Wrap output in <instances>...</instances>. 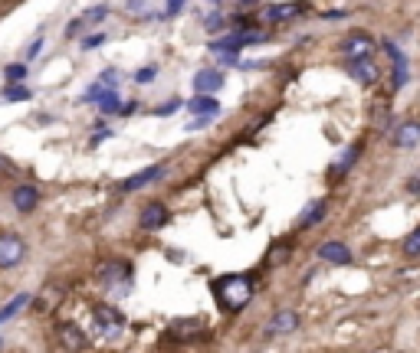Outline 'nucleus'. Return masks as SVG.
<instances>
[{
    "instance_id": "nucleus-1",
    "label": "nucleus",
    "mask_w": 420,
    "mask_h": 353,
    "mask_svg": "<svg viewBox=\"0 0 420 353\" xmlns=\"http://www.w3.org/2000/svg\"><path fill=\"white\" fill-rule=\"evenodd\" d=\"M253 278L249 275H223V278H217L214 281V298H217V304H220L223 311H230V314H237V311H243L249 304V298H253Z\"/></svg>"
},
{
    "instance_id": "nucleus-2",
    "label": "nucleus",
    "mask_w": 420,
    "mask_h": 353,
    "mask_svg": "<svg viewBox=\"0 0 420 353\" xmlns=\"http://www.w3.org/2000/svg\"><path fill=\"white\" fill-rule=\"evenodd\" d=\"M92 318H95V334L102 337H119L122 327H125V318H122V311H115V308H109V304H99V308H92Z\"/></svg>"
},
{
    "instance_id": "nucleus-3",
    "label": "nucleus",
    "mask_w": 420,
    "mask_h": 353,
    "mask_svg": "<svg viewBox=\"0 0 420 353\" xmlns=\"http://www.w3.org/2000/svg\"><path fill=\"white\" fill-rule=\"evenodd\" d=\"M26 255V242L17 232H0V269H14Z\"/></svg>"
},
{
    "instance_id": "nucleus-4",
    "label": "nucleus",
    "mask_w": 420,
    "mask_h": 353,
    "mask_svg": "<svg viewBox=\"0 0 420 353\" xmlns=\"http://www.w3.org/2000/svg\"><path fill=\"white\" fill-rule=\"evenodd\" d=\"M138 223H141V229L145 232H158V229H164L168 223H171V213H168V206L158 200L145 203L141 206V213H138Z\"/></svg>"
},
{
    "instance_id": "nucleus-5",
    "label": "nucleus",
    "mask_w": 420,
    "mask_h": 353,
    "mask_svg": "<svg viewBox=\"0 0 420 353\" xmlns=\"http://www.w3.org/2000/svg\"><path fill=\"white\" fill-rule=\"evenodd\" d=\"M309 13V4L306 0H292V4H276V7L263 10V20H273V23H286V20L306 17Z\"/></svg>"
},
{
    "instance_id": "nucleus-6",
    "label": "nucleus",
    "mask_w": 420,
    "mask_h": 353,
    "mask_svg": "<svg viewBox=\"0 0 420 353\" xmlns=\"http://www.w3.org/2000/svg\"><path fill=\"white\" fill-rule=\"evenodd\" d=\"M10 203H14V210L17 213H33L36 206H40V190L30 186V184H20V186H14Z\"/></svg>"
},
{
    "instance_id": "nucleus-7",
    "label": "nucleus",
    "mask_w": 420,
    "mask_h": 353,
    "mask_svg": "<svg viewBox=\"0 0 420 353\" xmlns=\"http://www.w3.org/2000/svg\"><path fill=\"white\" fill-rule=\"evenodd\" d=\"M60 340L66 350H86L92 340H89V334L79 324H72V320H66V324H60Z\"/></svg>"
},
{
    "instance_id": "nucleus-8",
    "label": "nucleus",
    "mask_w": 420,
    "mask_h": 353,
    "mask_svg": "<svg viewBox=\"0 0 420 353\" xmlns=\"http://www.w3.org/2000/svg\"><path fill=\"white\" fill-rule=\"evenodd\" d=\"M342 52L348 59H368L371 52H375V40H371V36H365V33H352L348 40L342 43Z\"/></svg>"
},
{
    "instance_id": "nucleus-9",
    "label": "nucleus",
    "mask_w": 420,
    "mask_h": 353,
    "mask_svg": "<svg viewBox=\"0 0 420 353\" xmlns=\"http://www.w3.org/2000/svg\"><path fill=\"white\" fill-rule=\"evenodd\" d=\"M95 275H99V281H102V285H119L122 278L131 275V269H129V262L109 259V262H102V265H99V271H95Z\"/></svg>"
},
{
    "instance_id": "nucleus-10",
    "label": "nucleus",
    "mask_w": 420,
    "mask_h": 353,
    "mask_svg": "<svg viewBox=\"0 0 420 353\" xmlns=\"http://www.w3.org/2000/svg\"><path fill=\"white\" fill-rule=\"evenodd\" d=\"M158 176H164V164H155V167H145V170H138V174H131L129 180L122 184V190H125V194H135V190H141V186L155 184Z\"/></svg>"
},
{
    "instance_id": "nucleus-11",
    "label": "nucleus",
    "mask_w": 420,
    "mask_h": 353,
    "mask_svg": "<svg viewBox=\"0 0 420 353\" xmlns=\"http://www.w3.org/2000/svg\"><path fill=\"white\" fill-rule=\"evenodd\" d=\"M348 72H352V76L358 79L361 85H375L377 76H381V72H377V66L371 62V56L368 59H352V62H348Z\"/></svg>"
},
{
    "instance_id": "nucleus-12",
    "label": "nucleus",
    "mask_w": 420,
    "mask_h": 353,
    "mask_svg": "<svg viewBox=\"0 0 420 353\" xmlns=\"http://www.w3.org/2000/svg\"><path fill=\"white\" fill-rule=\"evenodd\" d=\"M318 259L332 262V265H348L352 262V249L345 242H325V245H318Z\"/></svg>"
},
{
    "instance_id": "nucleus-13",
    "label": "nucleus",
    "mask_w": 420,
    "mask_h": 353,
    "mask_svg": "<svg viewBox=\"0 0 420 353\" xmlns=\"http://www.w3.org/2000/svg\"><path fill=\"white\" fill-rule=\"evenodd\" d=\"M384 52L391 56V66H394V89H401L407 82V59H404V52L397 50L394 43H384Z\"/></svg>"
},
{
    "instance_id": "nucleus-14",
    "label": "nucleus",
    "mask_w": 420,
    "mask_h": 353,
    "mask_svg": "<svg viewBox=\"0 0 420 353\" xmlns=\"http://www.w3.org/2000/svg\"><path fill=\"white\" fill-rule=\"evenodd\" d=\"M194 89H198V92L214 95L217 89H223V72H217V69H204V72H198V76H194Z\"/></svg>"
},
{
    "instance_id": "nucleus-15",
    "label": "nucleus",
    "mask_w": 420,
    "mask_h": 353,
    "mask_svg": "<svg viewBox=\"0 0 420 353\" xmlns=\"http://www.w3.org/2000/svg\"><path fill=\"white\" fill-rule=\"evenodd\" d=\"M200 330H204V320L200 318H178V320H171V334L174 337H198Z\"/></svg>"
},
{
    "instance_id": "nucleus-16",
    "label": "nucleus",
    "mask_w": 420,
    "mask_h": 353,
    "mask_svg": "<svg viewBox=\"0 0 420 353\" xmlns=\"http://www.w3.org/2000/svg\"><path fill=\"white\" fill-rule=\"evenodd\" d=\"M296 327H299V314L296 311H279L269 320V334H292Z\"/></svg>"
},
{
    "instance_id": "nucleus-17",
    "label": "nucleus",
    "mask_w": 420,
    "mask_h": 353,
    "mask_svg": "<svg viewBox=\"0 0 420 353\" xmlns=\"http://www.w3.org/2000/svg\"><path fill=\"white\" fill-rule=\"evenodd\" d=\"M188 108L194 111V115H217V111H220V105H217V99L210 92H198V99L194 101H188Z\"/></svg>"
},
{
    "instance_id": "nucleus-18",
    "label": "nucleus",
    "mask_w": 420,
    "mask_h": 353,
    "mask_svg": "<svg viewBox=\"0 0 420 353\" xmlns=\"http://www.w3.org/2000/svg\"><path fill=\"white\" fill-rule=\"evenodd\" d=\"M417 141H420V121H407V125L397 128V135H394L397 147H414Z\"/></svg>"
},
{
    "instance_id": "nucleus-19",
    "label": "nucleus",
    "mask_w": 420,
    "mask_h": 353,
    "mask_svg": "<svg viewBox=\"0 0 420 353\" xmlns=\"http://www.w3.org/2000/svg\"><path fill=\"white\" fill-rule=\"evenodd\" d=\"M26 304H30V294H17L14 301H7L4 308H0V324H4V320H10L14 314L20 311V308H26Z\"/></svg>"
},
{
    "instance_id": "nucleus-20",
    "label": "nucleus",
    "mask_w": 420,
    "mask_h": 353,
    "mask_svg": "<svg viewBox=\"0 0 420 353\" xmlns=\"http://www.w3.org/2000/svg\"><path fill=\"white\" fill-rule=\"evenodd\" d=\"M355 160H358V147H348V151H345V157L338 160V164H335V174H338V176L348 174V167H352Z\"/></svg>"
},
{
    "instance_id": "nucleus-21",
    "label": "nucleus",
    "mask_w": 420,
    "mask_h": 353,
    "mask_svg": "<svg viewBox=\"0 0 420 353\" xmlns=\"http://www.w3.org/2000/svg\"><path fill=\"white\" fill-rule=\"evenodd\" d=\"M404 255H411V259H414V255H420V226L414 229L407 239H404Z\"/></svg>"
},
{
    "instance_id": "nucleus-22",
    "label": "nucleus",
    "mask_w": 420,
    "mask_h": 353,
    "mask_svg": "<svg viewBox=\"0 0 420 353\" xmlns=\"http://www.w3.org/2000/svg\"><path fill=\"white\" fill-rule=\"evenodd\" d=\"M4 99H10V101H23V99H30V89H20V85L10 82V89L4 92Z\"/></svg>"
},
{
    "instance_id": "nucleus-23",
    "label": "nucleus",
    "mask_w": 420,
    "mask_h": 353,
    "mask_svg": "<svg viewBox=\"0 0 420 353\" xmlns=\"http://www.w3.org/2000/svg\"><path fill=\"white\" fill-rule=\"evenodd\" d=\"M325 216V203H316V206H312V213L306 219H302V226H312V223H318V219Z\"/></svg>"
},
{
    "instance_id": "nucleus-24",
    "label": "nucleus",
    "mask_w": 420,
    "mask_h": 353,
    "mask_svg": "<svg viewBox=\"0 0 420 353\" xmlns=\"http://www.w3.org/2000/svg\"><path fill=\"white\" fill-rule=\"evenodd\" d=\"M105 17H109V7H95V10H86V13H82L86 23H95V20H105Z\"/></svg>"
},
{
    "instance_id": "nucleus-25",
    "label": "nucleus",
    "mask_w": 420,
    "mask_h": 353,
    "mask_svg": "<svg viewBox=\"0 0 420 353\" xmlns=\"http://www.w3.org/2000/svg\"><path fill=\"white\" fill-rule=\"evenodd\" d=\"M135 82H138V85H148V82H155V69H151V66L138 69V72H135Z\"/></svg>"
},
{
    "instance_id": "nucleus-26",
    "label": "nucleus",
    "mask_w": 420,
    "mask_h": 353,
    "mask_svg": "<svg viewBox=\"0 0 420 353\" xmlns=\"http://www.w3.org/2000/svg\"><path fill=\"white\" fill-rule=\"evenodd\" d=\"M4 76L10 79V82H23V76H26V69L23 66H7V72Z\"/></svg>"
},
{
    "instance_id": "nucleus-27",
    "label": "nucleus",
    "mask_w": 420,
    "mask_h": 353,
    "mask_svg": "<svg viewBox=\"0 0 420 353\" xmlns=\"http://www.w3.org/2000/svg\"><path fill=\"white\" fill-rule=\"evenodd\" d=\"M99 82H102V85H109V89H112V85L119 82V72H115V69H105V72H102V79H99Z\"/></svg>"
},
{
    "instance_id": "nucleus-28",
    "label": "nucleus",
    "mask_w": 420,
    "mask_h": 353,
    "mask_svg": "<svg viewBox=\"0 0 420 353\" xmlns=\"http://www.w3.org/2000/svg\"><path fill=\"white\" fill-rule=\"evenodd\" d=\"M286 255H289V245H279V249H273V259L269 262H279V265H283V262H289Z\"/></svg>"
},
{
    "instance_id": "nucleus-29",
    "label": "nucleus",
    "mask_w": 420,
    "mask_h": 353,
    "mask_svg": "<svg viewBox=\"0 0 420 353\" xmlns=\"http://www.w3.org/2000/svg\"><path fill=\"white\" fill-rule=\"evenodd\" d=\"M40 50H43V40H33V43H30V50H26V59H33Z\"/></svg>"
},
{
    "instance_id": "nucleus-30",
    "label": "nucleus",
    "mask_w": 420,
    "mask_h": 353,
    "mask_svg": "<svg viewBox=\"0 0 420 353\" xmlns=\"http://www.w3.org/2000/svg\"><path fill=\"white\" fill-rule=\"evenodd\" d=\"M129 10H135V13H141V10H148V0H129Z\"/></svg>"
},
{
    "instance_id": "nucleus-31",
    "label": "nucleus",
    "mask_w": 420,
    "mask_h": 353,
    "mask_svg": "<svg viewBox=\"0 0 420 353\" xmlns=\"http://www.w3.org/2000/svg\"><path fill=\"white\" fill-rule=\"evenodd\" d=\"M102 43H105V36H89L82 46H86V50H92V46H102Z\"/></svg>"
},
{
    "instance_id": "nucleus-32",
    "label": "nucleus",
    "mask_w": 420,
    "mask_h": 353,
    "mask_svg": "<svg viewBox=\"0 0 420 353\" xmlns=\"http://www.w3.org/2000/svg\"><path fill=\"white\" fill-rule=\"evenodd\" d=\"M181 105L178 101H171V105H164V108H158V115H174V111H178Z\"/></svg>"
},
{
    "instance_id": "nucleus-33",
    "label": "nucleus",
    "mask_w": 420,
    "mask_h": 353,
    "mask_svg": "<svg viewBox=\"0 0 420 353\" xmlns=\"http://www.w3.org/2000/svg\"><path fill=\"white\" fill-rule=\"evenodd\" d=\"M181 7H184V0H168V13H178Z\"/></svg>"
},
{
    "instance_id": "nucleus-34",
    "label": "nucleus",
    "mask_w": 420,
    "mask_h": 353,
    "mask_svg": "<svg viewBox=\"0 0 420 353\" xmlns=\"http://www.w3.org/2000/svg\"><path fill=\"white\" fill-rule=\"evenodd\" d=\"M407 190H411V194H420V176H414L411 184H407Z\"/></svg>"
},
{
    "instance_id": "nucleus-35",
    "label": "nucleus",
    "mask_w": 420,
    "mask_h": 353,
    "mask_svg": "<svg viewBox=\"0 0 420 353\" xmlns=\"http://www.w3.org/2000/svg\"><path fill=\"white\" fill-rule=\"evenodd\" d=\"M240 4H257V0H240Z\"/></svg>"
}]
</instances>
